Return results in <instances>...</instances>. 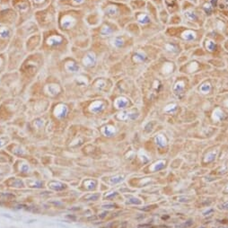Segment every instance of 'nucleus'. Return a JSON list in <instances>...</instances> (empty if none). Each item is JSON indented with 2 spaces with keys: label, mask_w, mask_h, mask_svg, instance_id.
I'll return each instance as SVG.
<instances>
[{
  "label": "nucleus",
  "mask_w": 228,
  "mask_h": 228,
  "mask_svg": "<svg viewBox=\"0 0 228 228\" xmlns=\"http://www.w3.org/2000/svg\"><path fill=\"white\" fill-rule=\"evenodd\" d=\"M153 226L151 225H147V224H144V225H139L137 228H152Z\"/></svg>",
  "instance_id": "1"
}]
</instances>
